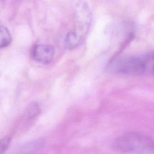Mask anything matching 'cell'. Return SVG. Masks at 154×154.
Instances as JSON below:
<instances>
[{"label":"cell","instance_id":"obj_2","mask_svg":"<svg viewBox=\"0 0 154 154\" xmlns=\"http://www.w3.org/2000/svg\"><path fill=\"white\" fill-rule=\"evenodd\" d=\"M114 147L120 152L146 153L154 151V141L144 135L130 132L120 137L114 143Z\"/></svg>","mask_w":154,"mask_h":154},{"label":"cell","instance_id":"obj_7","mask_svg":"<svg viewBox=\"0 0 154 154\" xmlns=\"http://www.w3.org/2000/svg\"><path fill=\"white\" fill-rule=\"evenodd\" d=\"M10 144V138L5 137L0 140V154H4Z\"/></svg>","mask_w":154,"mask_h":154},{"label":"cell","instance_id":"obj_5","mask_svg":"<svg viewBox=\"0 0 154 154\" xmlns=\"http://www.w3.org/2000/svg\"><path fill=\"white\" fill-rule=\"evenodd\" d=\"M11 42V36L8 29L4 26L0 25V48L8 46Z\"/></svg>","mask_w":154,"mask_h":154},{"label":"cell","instance_id":"obj_1","mask_svg":"<svg viewBox=\"0 0 154 154\" xmlns=\"http://www.w3.org/2000/svg\"><path fill=\"white\" fill-rule=\"evenodd\" d=\"M114 69L119 73L139 75L154 72L150 52L141 55H132L120 58L114 64Z\"/></svg>","mask_w":154,"mask_h":154},{"label":"cell","instance_id":"obj_4","mask_svg":"<svg viewBox=\"0 0 154 154\" xmlns=\"http://www.w3.org/2000/svg\"><path fill=\"white\" fill-rule=\"evenodd\" d=\"M54 52V49L51 45L38 44L34 46L32 51V56L35 61L46 64L52 60Z\"/></svg>","mask_w":154,"mask_h":154},{"label":"cell","instance_id":"obj_6","mask_svg":"<svg viewBox=\"0 0 154 154\" xmlns=\"http://www.w3.org/2000/svg\"><path fill=\"white\" fill-rule=\"evenodd\" d=\"M40 112L38 105L35 103H31L28 109V114L30 118L36 117Z\"/></svg>","mask_w":154,"mask_h":154},{"label":"cell","instance_id":"obj_3","mask_svg":"<svg viewBox=\"0 0 154 154\" xmlns=\"http://www.w3.org/2000/svg\"><path fill=\"white\" fill-rule=\"evenodd\" d=\"M91 20V12L89 6L85 1L79 0L75 9V28L70 32L81 42H82L90 29Z\"/></svg>","mask_w":154,"mask_h":154}]
</instances>
